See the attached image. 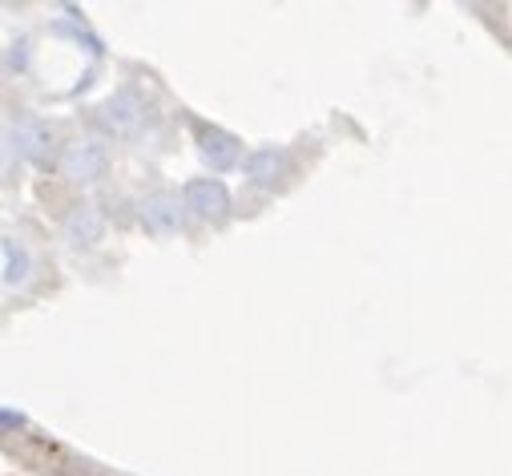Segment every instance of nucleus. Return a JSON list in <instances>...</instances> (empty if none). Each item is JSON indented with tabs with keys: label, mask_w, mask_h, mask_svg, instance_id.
<instances>
[{
	"label": "nucleus",
	"mask_w": 512,
	"mask_h": 476,
	"mask_svg": "<svg viewBox=\"0 0 512 476\" xmlns=\"http://www.w3.org/2000/svg\"><path fill=\"white\" fill-rule=\"evenodd\" d=\"M142 101L134 97V93H113L109 101H101V109H97V122H101V130L105 134H113V138H134L138 130H142Z\"/></svg>",
	"instance_id": "1"
},
{
	"label": "nucleus",
	"mask_w": 512,
	"mask_h": 476,
	"mask_svg": "<svg viewBox=\"0 0 512 476\" xmlns=\"http://www.w3.org/2000/svg\"><path fill=\"white\" fill-rule=\"evenodd\" d=\"M57 170H61L65 178H73V182H93V178H101V170H105V150L93 146V142H73V146L57 158Z\"/></svg>",
	"instance_id": "2"
},
{
	"label": "nucleus",
	"mask_w": 512,
	"mask_h": 476,
	"mask_svg": "<svg viewBox=\"0 0 512 476\" xmlns=\"http://www.w3.org/2000/svg\"><path fill=\"white\" fill-rule=\"evenodd\" d=\"M186 206H194L202 218H222L226 206H230V194L222 190V182H210V178H198L186 186Z\"/></svg>",
	"instance_id": "3"
},
{
	"label": "nucleus",
	"mask_w": 512,
	"mask_h": 476,
	"mask_svg": "<svg viewBox=\"0 0 512 476\" xmlns=\"http://www.w3.org/2000/svg\"><path fill=\"white\" fill-rule=\"evenodd\" d=\"M142 222H146V230H154V234H174L178 222H182L178 198H174V194H154V198H146V202H142Z\"/></svg>",
	"instance_id": "4"
},
{
	"label": "nucleus",
	"mask_w": 512,
	"mask_h": 476,
	"mask_svg": "<svg viewBox=\"0 0 512 476\" xmlns=\"http://www.w3.org/2000/svg\"><path fill=\"white\" fill-rule=\"evenodd\" d=\"M17 142H21V150H25L29 162H37V166H49L53 162V134L41 122H33V117H25V122L17 126Z\"/></svg>",
	"instance_id": "5"
},
{
	"label": "nucleus",
	"mask_w": 512,
	"mask_h": 476,
	"mask_svg": "<svg viewBox=\"0 0 512 476\" xmlns=\"http://www.w3.org/2000/svg\"><path fill=\"white\" fill-rule=\"evenodd\" d=\"M198 146H202V158L214 166V170H230L238 162V142L222 130H202L198 134Z\"/></svg>",
	"instance_id": "6"
},
{
	"label": "nucleus",
	"mask_w": 512,
	"mask_h": 476,
	"mask_svg": "<svg viewBox=\"0 0 512 476\" xmlns=\"http://www.w3.org/2000/svg\"><path fill=\"white\" fill-rule=\"evenodd\" d=\"M65 230H69V238H73L77 247H81V243L93 247L97 238L105 234V222H101V214H97L93 206H73L69 218H65Z\"/></svg>",
	"instance_id": "7"
},
{
	"label": "nucleus",
	"mask_w": 512,
	"mask_h": 476,
	"mask_svg": "<svg viewBox=\"0 0 512 476\" xmlns=\"http://www.w3.org/2000/svg\"><path fill=\"white\" fill-rule=\"evenodd\" d=\"M0 255H5V283H9V287L25 283V275H29V255H25V247L17 243L13 234H5V243H0Z\"/></svg>",
	"instance_id": "8"
},
{
	"label": "nucleus",
	"mask_w": 512,
	"mask_h": 476,
	"mask_svg": "<svg viewBox=\"0 0 512 476\" xmlns=\"http://www.w3.org/2000/svg\"><path fill=\"white\" fill-rule=\"evenodd\" d=\"M246 174H250L254 182H275V178L283 174V158H279L275 150H259V154L246 162Z\"/></svg>",
	"instance_id": "9"
},
{
	"label": "nucleus",
	"mask_w": 512,
	"mask_h": 476,
	"mask_svg": "<svg viewBox=\"0 0 512 476\" xmlns=\"http://www.w3.org/2000/svg\"><path fill=\"white\" fill-rule=\"evenodd\" d=\"M9 65H17V69L25 65V41H17V45H13V53H9Z\"/></svg>",
	"instance_id": "10"
}]
</instances>
